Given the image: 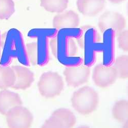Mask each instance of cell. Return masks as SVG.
<instances>
[{
	"label": "cell",
	"mask_w": 128,
	"mask_h": 128,
	"mask_svg": "<svg viewBox=\"0 0 128 128\" xmlns=\"http://www.w3.org/2000/svg\"><path fill=\"white\" fill-rule=\"evenodd\" d=\"M12 67L15 73L16 81L11 88L25 90L30 88L34 80V73L25 66L14 65Z\"/></svg>",
	"instance_id": "7c38bea8"
},
{
	"label": "cell",
	"mask_w": 128,
	"mask_h": 128,
	"mask_svg": "<svg viewBox=\"0 0 128 128\" xmlns=\"http://www.w3.org/2000/svg\"><path fill=\"white\" fill-rule=\"evenodd\" d=\"M64 85L62 78L58 73L48 71L40 76L38 82V88L42 97L52 98L60 95Z\"/></svg>",
	"instance_id": "277c9868"
},
{
	"label": "cell",
	"mask_w": 128,
	"mask_h": 128,
	"mask_svg": "<svg viewBox=\"0 0 128 128\" xmlns=\"http://www.w3.org/2000/svg\"><path fill=\"white\" fill-rule=\"evenodd\" d=\"M90 74L89 67L86 65L66 67L63 71L67 84L72 88H78L87 82Z\"/></svg>",
	"instance_id": "30bf717a"
},
{
	"label": "cell",
	"mask_w": 128,
	"mask_h": 128,
	"mask_svg": "<svg viewBox=\"0 0 128 128\" xmlns=\"http://www.w3.org/2000/svg\"><path fill=\"white\" fill-rule=\"evenodd\" d=\"M26 47L30 64H31L34 66L37 65L38 53L36 42H28L26 44Z\"/></svg>",
	"instance_id": "ffe728a7"
},
{
	"label": "cell",
	"mask_w": 128,
	"mask_h": 128,
	"mask_svg": "<svg viewBox=\"0 0 128 128\" xmlns=\"http://www.w3.org/2000/svg\"><path fill=\"white\" fill-rule=\"evenodd\" d=\"M105 0H77L76 6L83 16L94 17L100 14L105 8Z\"/></svg>",
	"instance_id": "4fadbf2b"
},
{
	"label": "cell",
	"mask_w": 128,
	"mask_h": 128,
	"mask_svg": "<svg viewBox=\"0 0 128 128\" xmlns=\"http://www.w3.org/2000/svg\"><path fill=\"white\" fill-rule=\"evenodd\" d=\"M112 115L113 118L121 124L128 123V101L121 100L116 102L113 106Z\"/></svg>",
	"instance_id": "9a60e30c"
},
{
	"label": "cell",
	"mask_w": 128,
	"mask_h": 128,
	"mask_svg": "<svg viewBox=\"0 0 128 128\" xmlns=\"http://www.w3.org/2000/svg\"><path fill=\"white\" fill-rule=\"evenodd\" d=\"M49 47L51 49L52 54L56 58L58 54V40L56 36L50 40Z\"/></svg>",
	"instance_id": "7402d4cb"
},
{
	"label": "cell",
	"mask_w": 128,
	"mask_h": 128,
	"mask_svg": "<svg viewBox=\"0 0 128 128\" xmlns=\"http://www.w3.org/2000/svg\"><path fill=\"white\" fill-rule=\"evenodd\" d=\"M16 81L15 73L12 67L0 65V89L12 88Z\"/></svg>",
	"instance_id": "2e32d148"
},
{
	"label": "cell",
	"mask_w": 128,
	"mask_h": 128,
	"mask_svg": "<svg viewBox=\"0 0 128 128\" xmlns=\"http://www.w3.org/2000/svg\"><path fill=\"white\" fill-rule=\"evenodd\" d=\"M80 32L77 28L64 29L59 31L57 36L58 54L56 58L66 67L80 65L82 59L77 56L78 47L74 40Z\"/></svg>",
	"instance_id": "7a4b0ae2"
},
{
	"label": "cell",
	"mask_w": 128,
	"mask_h": 128,
	"mask_svg": "<svg viewBox=\"0 0 128 128\" xmlns=\"http://www.w3.org/2000/svg\"><path fill=\"white\" fill-rule=\"evenodd\" d=\"M99 95L93 88L84 86L74 92L71 98L72 106L82 115L94 112L99 104Z\"/></svg>",
	"instance_id": "3957f363"
},
{
	"label": "cell",
	"mask_w": 128,
	"mask_h": 128,
	"mask_svg": "<svg viewBox=\"0 0 128 128\" xmlns=\"http://www.w3.org/2000/svg\"><path fill=\"white\" fill-rule=\"evenodd\" d=\"M126 22L124 17L117 12L107 11L99 18L98 27L102 34L106 30L111 29L117 36L126 27Z\"/></svg>",
	"instance_id": "ba28073f"
},
{
	"label": "cell",
	"mask_w": 128,
	"mask_h": 128,
	"mask_svg": "<svg viewBox=\"0 0 128 128\" xmlns=\"http://www.w3.org/2000/svg\"><path fill=\"white\" fill-rule=\"evenodd\" d=\"M113 67L117 72V78H118L122 80L128 78V55H122L117 58Z\"/></svg>",
	"instance_id": "ac0fdd59"
},
{
	"label": "cell",
	"mask_w": 128,
	"mask_h": 128,
	"mask_svg": "<svg viewBox=\"0 0 128 128\" xmlns=\"http://www.w3.org/2000/svg\"><path fill=\"white\" fill-rule=\"evenodd\" d=\"M117 42L119 48L122 51H128V30L126 29L117 35Z\"/></svg>",
	"instance_id": "44dd1931"
},
{
	"label": "cell",
	"mask_w": 128,
	"mask_h": 128,
	"mask_svg": "<svg viewBox=\"0 0 128 128\" xmlns=\"http://www.w3.org/2000/svg\"><path fill=\"white\" fill-rule=\"evenodd\" d=\"M109 1L113 4H119L126 1V0H109Z\"/></svg>",
	"instance_id": "603a6c76"
},
{
	"label": "cell",
	"mask_w": 128,
	"mask_h": 128,
	"mask_svg": "<svg viewBox=\"0 0 128 128\" xmlns=\"http://www.w3.org/2000/svg\"><path fill=\"white\" fill-rule=\"evenodd\" d=\"M80 23L78 14L73 10L57 14L53 19V27L57 30L77 28Z\"/></svg>",
	"instance_id": "8fae6325"
},
{
	"label": "cell",
	"mask_w": 128,
	"mask_h": 128,
	"mask_svg": "<svg viewBox=\"0 0 128 128\" xmlns=\"http://www.w3.org/2000/svg\"><path fill=\"white\" fill-rule=\"evenodd\" d=\"M69 0H40V5L47 12L59 14L66 10Z\"/></svg>",
	"instance_id": "e0dca14e"
},
{
	"label": "cell",
	"mask_w": 128,
	"mask_h": 128,
	"mask_svg": "<svg viewBox=\"0 0 128 128\" xmlns=\"http://www.w3.org/2000/svg\"><path fill=\"white\" fill-rule=\"evenodd\" d=\"M76 124V117L69 109L60 108L52 112L42 128H73Z\"/></svg>",
	"instance_id": "52a82bcc"
},
{
	"label": "cell",
	"mask_w": 128,
	"mask_h": 128,
	"mask_svg": "<svg viewBox=\"0 0 128 128\" xmlns=\"http://www.w3.org/2000/svg\"><path fill=\"white\" fill-rule=\"evenodd\" d=\"M57 29H34L28 33L30 38H37L38 65L42 67L46 66L49 60V40L56 36Z\"/></svg>",
	"instance_id": "5b68a950"
},
{
	"label": "cell",
	"mask_w": 128,
	"mask_h": 128,
	"mask_svg": "<svg viewBox=\"0 0 128 128\" xmlns=\"http://www.w3.org/2000/svg\"><path fill=\"white\" fill-rule=\"evenodd\" d=\"M16 11L13 0H0V20H8Z\"/></svg>",
	"instance_id": "d6986e66"
},
{
	"label": "cell",
	"mask_w": 128,
	"mask_h": 128,
	"mask_svg": "<svg viewBox=\"0 0 128 128\" xmlns=\"http://www.w3.org/2000/svg\"><path fill=\"white\" fill-rule=\"evenodd\" d=\"M1 32H0V58H1Z\"/></svg>",
	"instance_id": "cb8c5ba5"
},
{
	"label": "cell",
	"mask_w": 128,
	"mask_h": 128,
	"mask_svg": "<svg viewBox=\"0 0 128 128\" xmlns=\"http://www.w3.org/2000/svg\"><path fill=\"white\" fill-rule=\"evenodd\" d=\"M92 78L94 84L100 88H106L113 84L117 78V73L113 66L98 64L93 68Z\"/></svg>",
	"instance_id": "9c48e42d"
},
{
	"label": "cell",
	"mask_w": 128,
	"mask_h": 128,
	"mask_svg": "<svg viewBox=\"0 0 128 128\" xmlns=\"http://www.w3.org/2000/svg\"><path fill=\"white\" fill-rule=\"evenodd\" d=\"M19 105H23V101L18 93L8 89L0 91V114L5 116L10 110Z\"/></svg>",
	"instance_id": "5bb4252c"
},
{
	"label": "cell",
	"mask_w": 128,
	"mask_h": 128,
	"mask_svg": "<svg viewBox=\"0 0 128 128\" xmlns=\"http://www.w3.org/2000/svg\"><path fill=\"white\" fill-rule=\"evenodd\" d=\"M7 126L12 128H30L34 122L31 111L23 105L14 106L6 114Z\"/></svg>",
	"instance_id": "8992f818"
},
{
	"label": "cell",
	"mask_w": 128,
	"mask_h": 128,
	"mask_svg": "<svg viewBox=\"0 0 128 128\" xmlns=\"http://www.w3.org/2000/svg\"><path fill=\"white\" fill-rule=\"evenodd\" d=\"M17 59L23 66H28L30 62L22 34L16 29H10L7 34L0 65L8 66L12 60Z\"/></svg>",
	"instance_id": "6da1fadb"
}]
</instances>
